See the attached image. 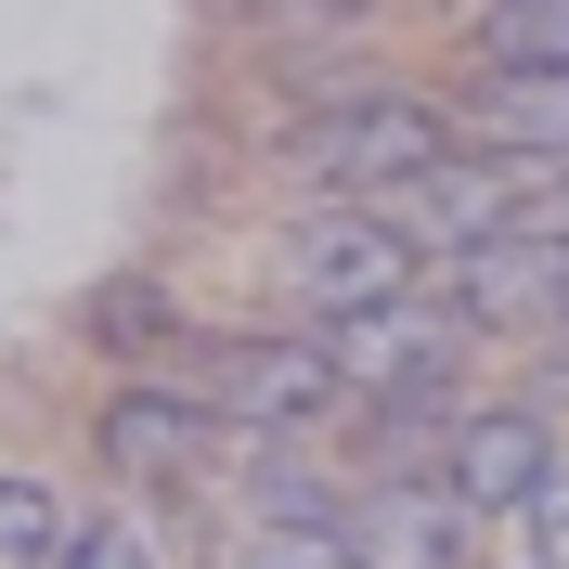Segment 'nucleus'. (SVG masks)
I'll list each match as a JSON object with an SVG mask.
<instances>
[{
    "label": "nucleus",
    "mask_w": 569,
    "mask_h": 569,
    "mask_svg": "<svg viewBox=\"0 0 569 569\" xmlns=\"http://www.w3.org/2000/svg\"><path fill=\"white\" fill-rule=\"evenodd\" d=\"M233 569H350V543H337V518H272L233 543Z\"/></svg>",
    "instance_id": "f8f14e48"
},
{
    "label": "nucleus",
    "mask_w": 569,
    "mask_h": 569,
    "mask_svg": "<svg viewBox=\"0 0 569 569\" xmlns=\"http://www.w3.org/2000/svg\"><path fill=\"white\" fill-rule=\"evenodd\" d=\"M401 284H415V220H401L389 194H337V208L284 220V298H298L311 323L376 311V298H401Z\"/></svg>",
    "instance_id": "f257e3e1"
},
{
    "label": "nucleus",
    "mask_w": 569,
    "mask_h": 569,
    "mask_svg": "<svg viewBox=\"0 0 569 569\" xmlns=\"http://www.w3.org/2000/svg\"><path fill=\"white\" fill-rule=\"evenodd\" d=\"M479 66H569V0H492L479 13Z\"/></svg>",
    "instance_id": "9d476101"
},
{
    "label": "nucleus",
    "mask_w": 569,
    "mask_h": 569,
    "mask_svg": "<svg viewBox=\"0 0 569 569\" xmlns=\"http://www.w3.org/2000/svg\"><path fill=\"white\" fill-rule=\"evenodd\" d=\"M194 389H208L220 427H247V440H298V427L350 389V376H337V350H323V337H220Z\"/></svg>",
    "instance_id": "7ed1b4c3"
},
{
    "label": "nucleus",
    "mask_w": 569,
    "mask_h": 569,
    "mask_svg": "<svg viewBox=\"0 0 569 569\" xmlns=\"http://www.w3.org/2000/svg\"><path fill=\"white\" fill-rule=\"evenodd\" d=\"M66 543H78V518L39 479H0V569H66Z\"/></svg>",
    "instance_id": "9b49d317"
},
{
    "label": "nucleus",
    "mask_w": 569,
    "mask_h": 569,
    "mask_svg": "<svg viewBox=\"0 0 569 569\" xmlns=\"http://www.w3.org/2000/svg\"><path fill=\"white\" fill-rule=\"evenodd\" d=\"M208 440H220V415H208V389H117L104 401V466L117 479H194L208 466Z\"/></svg>",
    "instance_id": "6e6552de"
},
{
    "label": "nucleus",
    "mask_w": 569,
    "mask_h": 569,
    "mask_svg": "<svg viewBox=\"0 0 569 569\" xmlns=\"http://www.w3.org/2000/svg\"><path fill=\"white\" fill-rule=\"evenodd\" d=\"M453 311L479 337H569V233H479V247H453Z\"/></svg>",
    "instance_id": "423d86ee"
},
{
    "label": "nucleus",
    "mask_w": 569,
    "mask_h": 569,
    "mask_svg": "<svg viewBox=\"0 0 569 569\" xmlns=\"http://www.w3.org/2000/svg\"><path fill=\"white\" fill-rule=\"evenodd\" d=\"M337 543H350V569H466V543H479V505L440 479V466H389V479H362L350 505H337Z\"/></svg>",
    "instance_id": "20e7f679"
},
{
    "label": "nucleus",
    "mask_w": 569,
    "mask_h": 569,
    "mask_svg": "<svg viewBox=\"0 0 569 569\" xmlns=\"http://www.w3.org/2000/svg\"><path fill=\"white\" fill-rule=\"evenodd\" d=\"M259 518H337V505H323V479L298 453H272V466H259Z\"/></svg>",
    "instance_id": "4468645a"
},
{
    "label": "nucleus",
    "mask_w": 569,
    "mask_h": 569,
    "mask_svg": "<svg viewBox=\"0 0 569 569\" xmlns=\"http://www.w3.org/2000/svg\"><path fill=\"white\" fill-rule=\"evenodd\" d=\"M311 337L337 350V376H350L362 401H389V389H453V362H466V337H479V323H466L453 298L427 311L415 284H401V298H376V311H337V323H311Z\"/></svg>",
    "instance_id": "39448f33"
},
{
    "label": "nucleus",
    "mask_w": 569,
    "mask_h": 569,
    "mask_svg": "<svg viewBox=\"0 0 569 569\" xmlns=\"http://www.w3.org/2000/svg\"><path fill=\"white\" fill-rule=\"evenodd\" d=\"M66 569H169V557H156V518H91L66 543Z\"/></svg>",
    "instance_id": "ddd939ff"
},
{
    "label": "nucleus",
    "mask_w": 569,
    "mask_h": 569,
    "mask_svg": "<svg viewBox=\"0 0 569 569\" xmlns=\"http://www.w3.org/2000/svg\"><path fill=\"white\" fill-rule=\"evenodd\" d=\"M518 518H531V543H543V557L569 569V466H543V492L518 505Z\"/></svg>",
    "instance_id": "2eb2a0df"
},
{
    "label": "nucleus",
    "mask_w": 569,
    "mask_h": 569,
    "mask_svg": "<svg viewBox=\"0 0 569 569\" xmlns=\"http://www.w3.org/2000/svg\"><path fill=\"white\" fill-rule=\"evenodd\" d=\"M531 401H543V415H557V401H569V337H557V350H543V376H531Z\"/></svg>",
    "instance_id": "dca6fc26"
},
{
    "label": "nucleus",
    "mask_w": 569,
    "mask_h": 569,
    "mask_svg": "<svg viewBox=\"0 0 569 569\" xmlns=\"http://www.w3.org/2000/svg\"><path fill=\"white\" fill-rule=\"evenodd\" d=\"M543 466H557V427H543V401H466L453 440H440V479H453L479 518H518V505L543 492Z\"/></svg>",
    "instance_id": "0eeeda50"
},
{
    "label": "nucleus",
    "mask_w": 569,
    "mask_h": 569,
    "mask_svg": "<svg viewBox=\"0 0 569 569\" xmlns=\"http://www.w3.org/2000/svg\"><path fill=\"white\" fill-rule=\"evenodd\" d=\"M466 142H492V156H569V66H479Z\"/></svg>",
    "instance_id": "1a4fd4ad"
},
{
    "label": "nucleus",
    "mask_w": 569,
    "mask_h": 569,
    "mask_svg": "<svg viewBox=\"0 0 569 569\" xmlns=\"http://www.w3.org/2000/svg\"><path fill=\"white\" fill-rule=\"evenodd\" d=\"M440 156H453V117L427 104V91H337L298 130V181H323V194H401Z\"/></svg>",
    "instance_id": "f03ea898"
},
{
    "label": "nucleus",
    "mask_w": 569,
    "mask_h": 569,
    "mask_svg": "<svg viewBox=\"0 0 569 569\" xmlns=\"http://www.w3.org/2000/svg\"><path fill=\"white\" fill-rule=\"evenodd\" d=\"M531 569H557V557H531Z\"/></svg>",
    "instance_id": "f3484780"
}]
</instances>
